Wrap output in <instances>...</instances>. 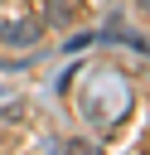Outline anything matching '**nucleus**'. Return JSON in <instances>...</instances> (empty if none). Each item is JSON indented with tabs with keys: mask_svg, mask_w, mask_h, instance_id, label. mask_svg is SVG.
Segmentation results:
<instances>
[{
	"mask_svg": "<svg viewBox=\"0 0 150 155\" xmlns=\"http://www.w3.org/2000/svg\"><path fill=\"white\" fill-rule=\"evenodd\" d=\"M39 34H44V29H39L34 19H15V24H0V44H5V48H34V44H39Z\"/></svg>",
	"mask_w": 150,
	"mask_h": 155,
	"instance_id": "f257e3e1",
	"label": "nucleus"
},
{
	"mask_svg": "<svg viewBox=\"0 0 150 155\" xmlns=\"http://www.w3.org/2000/svg\"><path fill=\"white\" fill-rule=\"evenodd\" d=\"M68 15H73L68 0H53V5H48V19H53V24H68Z\"/></svg>",
	"mask_w": 150,
	"mask_h": 155,
	"instance_id": "f03ea898",
	"label": "nucleus"
},
{
	"mask_svg": "<svg viewBox=\"0 0 150 155\" xmlns=\"http://www.w3.org/2000/svg\"><path fill=\"white\" fill-rule=\"evenodd\" d=\"M135 5H140V10H150V0H135Z\"/></svg>",
	"mask_w": 150,
	"mask_h": 155,
	"instance_id": "7ed1b4c3",
	"label": "nucleus"
}]
</instances>
